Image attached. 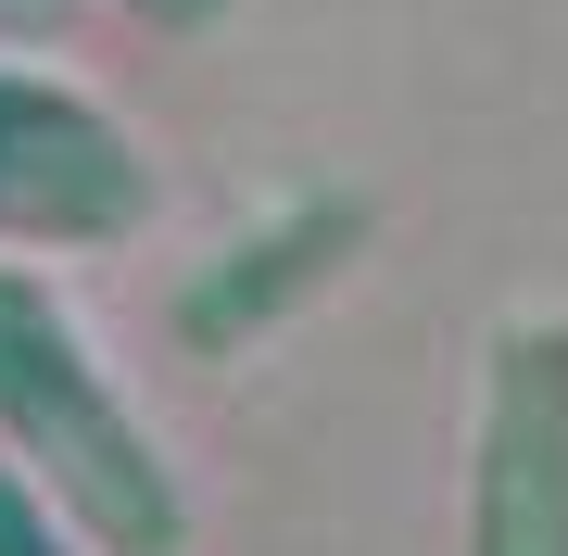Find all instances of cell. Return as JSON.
Listing matches in <instances>:
<instances>
[{"label":"cell","instance_id":"1","mask_svg":"<svg viewBox=\"0 0 568 556\" xmlns=\"http://www.w3.org/2000/svg\"><path fill=\"white\" fill-rule=\"evenodd\" d=\"M0 443L51 481V506L102 556H178L190 544L178 468L126 417V392L102 380L89 330L51 304V279H26V266H0Z\"/></svg>","mask_w":568,"mask_h":556},{"label":"cell","instance_id":"2","mask_svg":"<svg viewBox=\"0 0 568 556\" xmlns=\"http://www.w3.org/2000/svg\"><path fill=\"white\" fill-rule=\"evenodd\" d=\"M152 215V165L140 140L63 77H26L0 63V241H63L102 253Z\"/></svg>","mask_w":568,"mask_h":556},{"label":"cell","instance_id":"3","mask_svg":"<svg viewBox=\"0 0 568 556\" xmlns=\"http://www.w3.org/2000/svg\"><path fill=\"white\" fill-rule=\"evenodd\" d=\"M467 556H568V316H506L493 330Z\"/></svg>","mask_w":568,"mask_h":556},{"label":"cell","instance_id":"4","mask_svg":"<svg viewBox=\"0 0 568 556\" xmlns=\"http://www.w3.org/2000/svg\"><path fill=\"white\" fill-rule=\"evenodd\" d=\"M354 241H366V203H342V190H316V203H291V215L241 228V241H227L215 266L178 291V330L203 342V354H241L253 330H278V316L304 304L316 279H342V266H354Z\"/></svg>","mask_w":568,"mask_h":556},{"label":"cell","instance_id":"5","mask_svg":"<svg viewBox=\"0 0 568 556\" xmlns=\"http://www.w3.org/2000/svg\"><path fill=\"white\" fill-rule=\"evenodd\" d=\"M0 556H77V544L51 532V494H26L13 455H0Z\"/></svg>","mask_w":568,"mask_h":556},{"label":"cell","instance_id":"6","mask_svg":"<svg viewBox=\"0 0 568 556\" xmlns=\"http://www.w3.org/2000/svg\"><path fill=\"white\" fill-rule=\"evenodd\" d=\"M140 26H164V39H203V26H227V0H126Z\"/></svg>","mask_w":568,"mask_h":556},{"label":"cell","instance_id":"7","mask_svg":"<svg viewBox=\"0 0 568 556\" xmlns=\"http://www.w3.org/2000/svg\"><path fill=\"white\" fill-rule=\"evenodd\" d=\"M0 26H63V0H0Z\"/></svg>","mask_w":568,"mask_h":556}]
</instances>
